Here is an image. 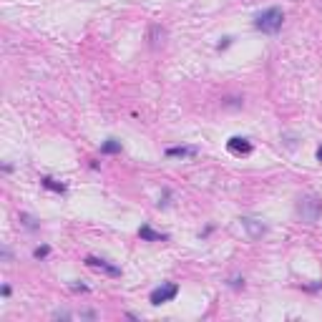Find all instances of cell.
Instances as JSON below:
<instances>
[{"label":"cell","mask_w":322,"mask_h":322,"mask_svg":"<svg viewBox=\"0 0 322 322\" xmlns=\"http://www.w3.org/2000/svg\"><path fill=\"white\" fill-rule=\"evenodd\" d=\"M295 214H297V219L305 222V224H317L320 217H322V197H317V194H305V197H300L297 204H295Z\"/></svg>","instance_id":"6da1fadb"},{"label":"cell","mask_w":322,"mask_h":322,"mask_svg":"<svg viewBox=\"0 0 322 322\" xmlns=\"http://www.w3.org/2000/svg\"><path fill=\"white\" fill-rule=\"evenodd\" d=\"M285 23V13L282 8H267L262 13L254 15V28L262 30V33H277Z\"/></svg>","instance_id":"7a4b0ae2"},{"label":"cell","mask_w":322,"mask_h":322,"mask_svg":"<svg viewBox=\"0 0 322 322\" xmlns=\"http://www.w3.org/2000/svg\"><path fill=\"white\" fill-rule=\"evenodd\" d=\"M179 295V285L176 282H161L154 292H151V305H164V302H171L174 297Z\"/></svg>","instance_id":"3957f363"},{"label":"cell","mask_w":322,"mask_h":322,"mask_svg":"<svg viewBox=\"0 0 322 322\" xmlns=\"http://www.w3.org/2000/svg\"><path fill=\"white\" fill-rule=\"evenodd\" d=\"M242 227L247 229V234H249L252 239H260V237L267 234V224H262L260 219H252V217H244V219H242Z\"/></svg>","instance_id":"277c9868"},{"label":"cell","mask_w":322,"mask_h":322,"mask_svg":"<svg viewBox=\"0 0 322 322\" xmlns=\"http://www.w3.org/2000/svg\"><path fill=\"white\" fill-rule=\"evenodd\" d=\"M86 265H88V267H96V270H103V272H108L111 277H118V275H121V270H118L116 265H108L106 260H101V257H93V254L86 257Z\"/></svg>","instance_id":"5b68a950"},{"label":"cell","mask_w":322,"mask_h":322,"mask_svg":"<svg viewBox=\"0 0 322 322\" xmlns=\"http://www.w3.org/2000/svg\"><path fill=\"white\" fill-rule=\"evenodd\" d=\"M227 149H229L232 154H249V151H252V144H249L247 139H242V136H232V139L227 141Z\"/></svg>","instance_id":"8992f818"},{"label":"cell","mask_w":322,"mask_h":322,"mask_svg":"<svg viewBox=\"0 0 322 322\" xmlns=\"http://www.w3.org/2000/svg\"><path fill=\"white\" fill-rule=\"evenodd\" d=\"M139 237L144 239V242H166L169 239V234H161V232H154L149 224H144L141 229H139Z\"/></svg>","instance_id":"52a82bcc"},{"label":"cell","mask_w":322,"mask_h":322,"mask_svg":"<svg viewBox=\"0 0 322 322\" xmlns=\"http://www.w3.org/2000/svg\"><path fill=\"white\" fill-rule=\"evenodd\" d=\"M199 149L197 146H171L166 149V156H197Z\"/></svg>","instance_id":"ba28073f"},{"label":"cell","mask_w":322,"mask_h":322,"mask_svg":"<svg viewBox=\"0 0 322 322\" xmlns=\"http://www.w3.org/2000/svg\"><path fill=\"white\" fill-rule=\"evenodd\" d=\"M40 184H43L45 189L55 191V194H63V191H66V184H58V181H55V179H50V176H43V179H40Z\"/></svg>","instance_id":"9c48e42d"},{"label":"cell","mask_w":322,"mask_h":322,"mask_svg":"<svg viewBox=\"0 0 322 322\" xmlns=\"http://www.w3.org/2000/svg\"><path fill=\"white\" fill-rule=\"evenodd\" d=\"M101 151H103V154H121V141L108 139V141H103V144H101Z\"/></svg>","instance_id":"30bf717a"},{"label":"cell","mask_w":322,"mask_h":322,"mask_svg":"<svg viewBox=\"0 0 322 322\" xmlns=\"http://www.w3.org/2000/svg\"><path fill=\"white\" fill-rule=\"evenodd\" d=\"M20 222H23L28 229H38V224H35V219H33L30 214H20Z\"/></svg>","instance_id":"8fae6325"},{"label":"cell","mask_w":322,"mask_h":322,"mask_svg":"<svg viewBox=\"0 0 322 322\" xmlns=\"http://www.w3.org/2000/svg\"><path fill=\"white\" fill-rule=\"evenodd\" d=\"M48 252H50L48 247H38V249L33 252V257H35V260H43V257H48Z\"/></svg>","instance_id":"7c38bea8"},{"label":"cell","mask_w":322,"mask_h":322,"mask_svg":"<svg viewBox=\"0 0 322 322\" xmlns=\"http://www.w3.org/2000/svg\"><path fill=\"white\" fill-rule=\"evenodd\" d=\"M229 45H232V38H224V40H222L217 48H219V50H224V48H229Z\"/></svg>","instance_id":"4fadbf2b"},{"label":"cell","mask_w":322,"mask_h":322,"mask_svg":"<svg viewBox=\"0 0 322 322\" xmlns=\"http://www.w3.org/2000/svg\"><path fill=\"white\" fill-rule=\"evenodd\" d=\"M317 161H322V146L317 149Z\"/></svg>","instance_id":"5bb4252c"}]
</instances>
